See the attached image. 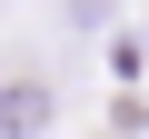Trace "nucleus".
Returning a JSON list of instances; mask_svg holds the SVG:
<instances>
[{
	"label": "nucleus",
	"mask_w": 149,
	"mask_h": 139,
	"mask_svg": "<svg viewBox=\"0 0 149 139\" xmlns=\"http://www.w3.org/2000/svg\"><path fill=\"white\" fill-rule=\"evenodd\" d=\"M0 99H10V80H0Z\"/></svg>",
	"instance_id": "1"
}]
</instances>
